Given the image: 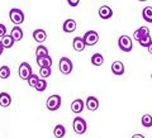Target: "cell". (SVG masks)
Masks as SVG:
<instances>
[{
	"label": "cell",
	"instance_id": "cell-1",
	"mask_svg": "<svg viewBox=\"0 0 152 138\" xmlns=\"http://www.w3.org/2000/svg\"><path fill=\"white\" fill-rule=\"evenodd\" d=\"M72 127H74V131L76 134H84L85 132H86V122L85 119H83L81 117H76L74 122H72Z\"/></svg>",
	"mask_w": 152,
	"mask_h": 138
},
{
	"label": "cell",
	"instance_id": "cell-2",
	"mask_svg": "<svg viewBox=\"0 0 152 138\" xmlns=\"http://www.w3.org/2000/svg\"><path fill=\"white\" fill-rule=\"evenodd\" d=\"M46 105H47V109L51 112L57 110V109L61 107V96L60 95H51V96L47 99Z\"/></svg>",
	"mask_w": 152,
	"mask_h": 138
},
{
	"label": "cell",
	"instance_id": "cell-3",
	"mask_svg": "<svg viewBox=\"0 0 152 138\" xmlns=\"http://www.w3.org/2000/svg\"><path fill=\"white\" fill-rule=\"evenodd\" d=\"M58 65H60V71L64 75H70L71 71H72V69H74L72 62H71V60L67 58V57H61Z\"/></svg>",
	"mask_w": 152,
	"mask_h": 138
},
{
	"label": "cell",
	"instance_id": "cell-4",
	"mask_svg": "<svg viewBox=\"0 0 152 138\" xmlns=\"http://www.w3.org/2000/svg\"><path fill=\"white\" fill-rule=\"evenodd\" d=\"M118 47H119L123 52H131L133 48L132 39L128 36H121L119 39H118Z\"/></svg>",
	"mask_w": 152,
	"mask_h": 138
},
{
	"label": "cell",
	"instance_id": "cell-5",
	"mask_svg": "<svg viewBox=\"0 0 152 138\" xmlns=\"http://www.w3.org/2000/svg\"><path fill=\"white\" fill-rule=\"evenodd\" d=\"M9 17H10V20L14 24H22L24 22V13H23L20 9L14 8L9 12Z\"/></svg>",
	"mask_w": 152,
	"mask_h": 138
},
{
	"label": "cell",
	"instance_id": "cell-6",
	"mask_svg": "<svg viewBox=\"0 0 152 138\" xmlns=\"http://www.w3.org/2000/svg\"><path fill=\"white\" fill-rule=\"evenodd\" d=\"M83 39L86 46H95L99 41V34L95 31H88L83 36Z\"/></svg>",
	"mask_w": 152,
	"mask_h": 138
},
{
	"label": "cell",
	"instance_id": "cell-7",
	"mask_svg": "<svg viewBox=\"0 0 152 138\" xmlns=\"http://www.w3.org/2000/svg\"><path fill=\"white\" fill-rule=\"evenodd\" d=\"M18 74L20 76L22 80H28L32 75V67L28 62H22L20 66H19V70H18Z\"/></svg>",
	"mask_w": 152,
	"mask_h": 138
},
{
	"label": "cell",
	"instance_id": "cell-8",
	"mask_svg": "<svg viewBox=\"0 0 152 138\" xmlns=\"http://www.w3.org/2000/svg\"><path fill=\"white\" fill-rule=\"evenodd\" d=\"M72 47L76 52H83L85 50V47H86L83 37H75L74 41H72Z\"/></svg>",
	"mask_w": 152,
	"mask_h": 138
},
{
	"label": "cell",
	"instance_id": "cell-9",
	"mask_svg": "<svg viewBox=\"0 0 152 138\" xmlns=\"http://www.w3.org/2000/svg\"><path fill=\"white\" fill-rule=\"evenodd\" d=\"M146 36H150V29L147 27H141L133 33V38H134L136 41H141L142 38Z\"/></svg>",
	"mask_w": 152,
	"mask_h": 138
},
{
	"label": "cell",
	"instance_id": "cell-10",
	"mask_svg": "<svg viewBox=\"0 0 152 138\" xmlns=\"http://www.w3.org/2000/svg\"><path fill=\"white\" fill-rule=\"evenodd\" d=\"M85 105H86V108L89 109L90 112H95L99 108V101H98V99L95 98V96H89L86 99V103H85Z\"/></svg>",
	"mask_w": 152,
	"mask_h": 138
},
{
	"label": "cell",
	"instance_id": "cell-11",
	"mask_svg": "<svg viewBox=\"0 0 152 138\" xmlns=\"http://www.w3.org/2000/svg\"><path fill=\"white\" fill-rule=\"evenodd\" d=\"M84 108H85V103L81 100V99H76V100H74V103L71 104V110H72L75 114L81 113L84 110Z\"/></svg>",
	"mask_w": 152,
	"mask_h": 138
},
{
	"label": "cell",
	"instance_id": "cell-12",
	"mask_svg": "<svg viewBox=\"0 0 152 138\" xmlns=\"http://www.w3.org/2000/svg\"><path fill=\"white\" fill-rule=\"evenodd\" d=\"M112 15H113V10L110 7H108V5L100 7V9H99V17L102 19H109V18H112Z\"/></svg>",
	"mask_w": 152,
	"mask_h": 138
},
{
	"label": "cell",
	"instance_id": "cell-13",
	"mask_svg": "<svg viewBox=\"0 0 152 138\" xmlns=\"http://www.w3.org/2000/svg\"><path fill=\"white\" fill-rule=\"evenodd\" d=\"M112 72L114 75H118L121 76L124 74V65H123L121 61H115V62L112 64Z\"/></svg>",
	"mask_w": 152,
	"mask_h": 138
},
{
	"label": "cell",
	"instance_id": "cell-14",
	"mask_svg": "<svg viewBox=\"0 0 152 138\" xmlns=\"http://www.w3.org/2000/svg\"><path fill=\"white\" fill-rule=\"evenodd\" d=\"M37 65L39 66V69H42V67H51L52 66V58L50 56L37 57Z\"/></svg>",
	"mask_w": 152,
	"mask_h": 138
},
{
	"label": "cell",
	"instance_id": "cell-15",
	"mask_svg": "<svg viewBox=\"0 0 152 138\" xmlns=\"http://www.w3.org/2000/svg\"><path fill=\"white\" fill-rule=\"evenodd\" d=\"M33 38H34V41L37 42V43L41 45L46 41L47 34H46V32L43 29H36L34 32H33Z\"/></svg>",
	"mask_w": 152,
	"mask_h": 138
},
{
	"label": "cell",
	"instance_id": "cell-16",
	"mask_svg": "<svg viewBox=\"0 0 152 138\" xmlns=\"http://www.w3.org/2000/svg\"><path fill=\"white\" fill-rule=\"evenodd\" d=\"M62 29L64 32L66 33H72L76 31V22L74 19H67V20H65L64 26H62Z\"/></svg>",
	"mask_w": 152,
	"mask_h": 138
},
{
	"label": "cell",
	"instance_id": "cell-17",
	"mask_svg": "<svg viewBox=\"0 0 152 138\" xmlns=\"http://www.w3.org/2000/svg\"><path fill=\"white\" fill-rule=\"evenodd\" d=\"M12 103V98L8 93H0V105L3 108H8Z\"/></svg>",
	"mask_w": 152,
	"mask_h": 138
},
{
	"label": "cell",
	"instance_id": "cell-18",
	"mask_svg": "<svg viewBox=\"0 0 152 138\" xmlns=\"http://www.w3.org/2000/svg\"><path fill=\"white\" fill-rule=\"evenodd\" d=\"M10 36L13 37L14 41H20L22 38H23V31H22V28L19 27V26H15V27H14L13 29H12Z\"/></svg>",
	"mask_w": 152,
	"mask_h": 138
},
{
	"label": "cell",
	"instance_id": "cell-19",
	"mask_svg": "<svg viewBox=\"0 0 152 138\" xmlns=\"http://www.w3.org/2000/svg\"><path fill=\"white\" fill-rule=\"evenodd\" d=\"M14 42H15V41L13 39V37L10 34H7L5 37L1 38V43H3L4 48H12V47L14 46Z\"/></svg>",
	"mask_w": 152,
	"mask_h": 138
},
{
	"label": "cell",
	"instance_id": "cell-20",
	"mask_svg": "<svg viewBox=\"0 0 152 138\" xmlns=\"http://www.w3.org/2000/svg\"><path fill=\"white\" fill-rule=\"evenodd\" d=\"M53 134L56 138H64L66 134V128L62 124H57L53 129Z\"/></svg>",
	"mask_w": 152,
	"mask_h": 138
},
{
	"label": "cell",
	"instance_id": "cell-21",
	"mask_svg": "<svg viewBox=\"0 0 152 138\" xmlns=\"http://www.w3.org/2000/svg\"><path fill=\"white\" fill-rule=\"evenodd\" d=\"M142 17L147 23H152V7H146L142 12Z\"/></svg>",
	"mask_w": 152,
	"mask_h": 138
},
{
	"label": "cell",
	"instance_id": "cell-22",
	"mask_svg": "<svg viewBox=\"0 0 152 138\" xmlns=\"http://www.w3.org/2000/svg\"><path fill=\"white\" fill-rule=\"evenodd\" d=\"M91 64L94 66H102L104 64V57L100 53H94L91 56Z\"/></svg>",
	"mask_w": 152,
	"mask_h": 138
},
{
	"label": "cell",
	"instance_id": "cell-23",
	"mask_svg": "<svg viewBox=\"0 0 152 138\" xmlns=\"http://www.w3.org/2000/svg\"><path fill=\"white\" fill-rule=\"evenodd\" d=\"M36 56L37 57H45V56H48V50L43 45H39L36 48Z\"/></svg>",
	"mask_w": 152,
	"mask_h": 138
},
{
	"label": "cell",
	"instance_id": "cell-24",
	"mask_svg": "<svg viewBox=\"0 0 152 138\" xmlns=\"http://www.w3.org/2000/svg\"><path fill=\"white\" fill-rule=\"evenodd\" d=\"M9 76H10V69H9V66L4 65L0 67V79H8Z\"/></svg>",
	"mask_w": 152,
	"mask_h": 138
},
{
	"label": "cell",
	"instance_id": "cell-25",
	"mask_svg": "<svg viewBox=\"0 0 152 138\" xmlns=\"http://www.w3.org/2000/svg\"><path fill=\"white\" fill-rule=\"evenodd\" d=\"M39 79H41V77H39L38 75L32 74V75H31V77L27 80V81H28V85H29L31 88H36V86H37V84H38V81H39Z\"/></svg>",
	"mask_w": 152,
	"mask_h": 138
},
{
	"label": "cell",
	"instance_id": "cell-26",
	"mask_svg": "<svg viewBox=\"0 0 152 138\" xmlns=\"http://www.w3.org/2000/svg\"><path fill=\"white\" fill-rule=\"evenodd\" d=\"M142 126L148 128V127H152V115H150V114H145L143 117H142Z\"/></svg>",
	"mask_w": 152,
	"mask_h": 138
},
{
	"label": "cell",
	"instance_id": "cell-27",
	"mask_svg": "<svg viewBox=\"0 0 152 138\" xmlns=\"http://www.w3.org/2000/svg\"><path fill=\"white\" fill-rule=\"evenodd\" d=\"M138 43L142 47H146V48H148V47L152 45V38H151V36H146V37L142 38L141 41H138Z\"/></svg>",
	"mask_w": 152,
	"mask_h": 138
},
{
	"label": "cell",
	"instance_id": "cell-28",
	"mask_svg": "<svg viewBox=\"0 0 152 138\" xmlns=\"http://www.w3.org/2000/svg\"><path fill=\"white\" fill-rule=\"evenodd\" d=\"M37 91H39V93H43L45 90L47 89V81L45 79H39V81H38V84H37V86L34 88Z\"/></svg>",
	"mask_w": 152,
	"mask_h": 138
},
{
	"label": "cell",
	"instance_id": "cell-29",
	"mask_svg": "<svg viewBox=\"0 0 152 138\" xmlns=\"http://www.w3.org/2000/svg\"><path fill=\"white\" fill-rule=\"evenodd\" d=\"M52 74V71H51V67H42L39 70V75H41V79H47V77H50Z\"/></svg>",
	"mask_w": 152,
	"mask_h": 138
},
{
	"label": "cell",
	"instance_id": "cell-30",
	"mask_svg": "<svg viewBox=\"0 0 152 138\" xmlns=\"http://www.w3.org/2000/svg\"><path fill=\"white\" fill-rule=\"evenodd\" d=\"M7 36V27L4 24H0V39Z\"/></svg>",
	"mask_w": 152,
	"mask_h": 138
},
{
	"label": "cell",
	"instance_id": "cell-31",
	"mask_svg": "<svg viewBox=\"0 0 152 138\" xmlns=\"http://www.w3.org/2000/svg\"><path fill=\"white\" fill-rule=\"evenodd\" d=\"M67 3L70 4V5H71V7H76V5H77V4L80 3V1H79V0H69V1H67Z\"/></svg>",
	"mask_w": 152,
	"mask_h": 138
},
{
	"label": "cell",
	"instance_id": "cell-32",
	"mask_svg": "<svg viewBox=\"0 0 152 138\" xmlns=\"http://www.w3.org/2000/svg\"><path fill=\"white\" fill-rule=\"evenodd\" d=\"M3 51H4V47H3V43H1V39H0V56L3 55Z\"/></svg>",
	"mask_w": 152,
	"mask_h": 138
},
{
	"label": "cell",
	"instance_id": "cell-33",
	"mask_svg": "<svg viewBox=\"0 0 152 138\" xmlns=\"http://www.w3.org/2000/svg\"><path fill=\"white\" fill-rule=\"evenodd\" d=\"M132 138H146V137L142 134H134V136H132Z\"/></svg>",
	"mask_w": 152,
	"mask_h": 138
},
{
	"label": "cell",
	"instance_id": "cell-34",
	"mask_svg": "<svg viewBox=\"0 0 152 138\" xmlns=\"http://www.w3.org/2000/svg\"><path fill=\"white\" fill-rule=\"evenodd\" d=\"M147 50H148V53H150V55H152V45H151V46H150Z\"/></svg>",
	"mask_w": 152,
	"mask_h": 138
},
{
	"label": "cell",
	"instance_id": "cell-35",
	"mask_svg": "<svg viewBox=\"0 0 152 138\" xmlns=\"http://www.w3.org/2000/svg\"><path fill=\"white\" fill-rule=\"evenodd\" d=\"M151 79H152V74H151Z\"/></svg>",
	"mask_w": 152,
	"mask_h": 138
}]
</instances>
